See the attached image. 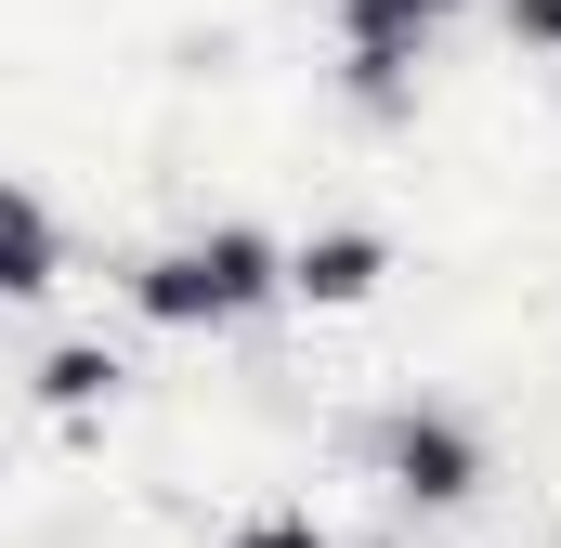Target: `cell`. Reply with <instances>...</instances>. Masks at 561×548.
Returning a JSON list of instances; mask_svg holds the SVG:
<instances>
[{
    "instance_id": "6da1fadb",
    "label": "cell",
    "mask_w": 561,
    "mask_h": 548,
    "mask_svg": "<svg viewBox=\"0 0 561 548\" xmlns=\"http://www.w3.org/2000/svg\"><path fill=\"white\" fill-rule=\"evenodd\" d=\"M287 300V249L262 222H209V236H170L131 262V313L144 327H249Z\"/></svg>"
},
{
    "instance_id": "7a4b0ae2",
    "label": "cell",
    "mask_w": 561,
    "mask_h": 548,
    "mask_svg": "<svg viewBox=\"0 0 561 548\" xmlns=\"http://www.w3.org/2000/svg\"><path fill=\"white\" fill-rule=\"evenodd\" d=\"M366 457H379V483H392L405 510H470V496H483V431L457 406H392L366 431Z\"/></svg>"
},
{
    "instance_id": "3957f363",
    "label": "cell",
    "mask_w": 561,
    "mask_h": 548,
    "mask_svg": "<svg viewBox=\"0 0 561 548\" xmlns=\"http://www.w3.org/2000/svg\"><path fill=\"white\" fill-rule=\"evenodd\" d=\"M444 13H457V0H327V26H340V79H353L366 118L405 105V79H419V53H431Z\"/></svg>"
},
{
    "instance_id": "277c9868",
    "label": "cell",
    "mask_w": 561,
    "mask_h": 548,
    "mask_svg": "<svg viewBox=\"0 0 561 548\" xmlns=\"http://www.w3.org/2000/svg\"><path fill=\"white\" fill-rule=\"evenodd\" d=\"M379 274H392V236H379V222H327V236L287 249V300L353 313V300H379Z\"/></svg>"
},
{
    "instance_id": "5b68a950",
    "label": "cell",
    "mask_w": 561,
    "mask_h": 548,
    "mask_svg": "<svg viewBox=\"0 0 561 548\" xmlns=\"http://www.w3.org/2000/svg\"><path fill=\"white\" fill-rule=\"evenodd\" d=\"M0 287H13V300H53V287H66V222H53L39 183L0 196Z\"/></svg>"
},
{
    "instance_id": "8992f818",
    "label": "cell",
    "mask_w": 561,
    "mask_h": 548,
    "mask_svg": "<svg viewBox=\"0 0 561 548\" xmlns=\"http://www.w3.org/2000/svg\"><path fill=\"white\" fill-rule=\"evenodd\" d=\"M118 379H131V366H118L105 340H53V353H39V406H53V418H92V406H118Z\"/></svg>"
},
{
    "instance_id": "52a82bcc",
    "label": "cell",
    "mask_w": 561,
    "mask_h": 548,
    "mask_svg": "<svg viewBox=\"0 0 561 548\" xmlns=\"http://www.w3.org/2000/svg\"><path fill=\"white\" fill-rule=\"evenodd\" d=\"M222 548H327V523H313V510H249Z\"/></svg>"
},
{
    "instance_id": "ba28073f",
    "label": "cell",
    "mask_w": 561,
    "mask_h": 548,
    "mask_svg": "<svg viewBox=\"0 0 561 548\" xmlns=\"http://www.w3.org/2000/svg\"><path fill=\"white\" fill-rule=\"evenodd\" d=\"M510 39L523 53H561V0H510Z\"/></svg>"
}]
</instances>
